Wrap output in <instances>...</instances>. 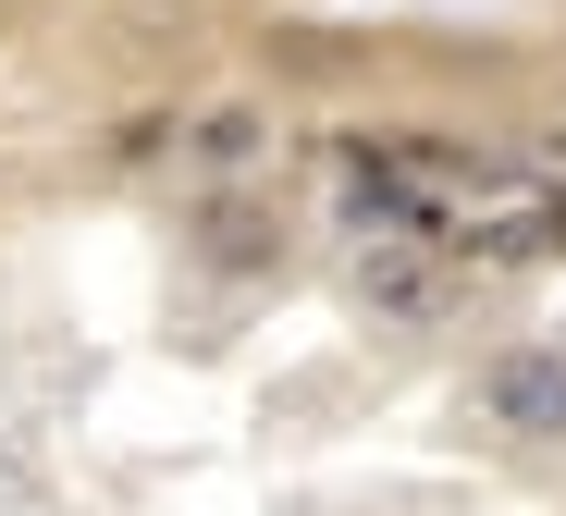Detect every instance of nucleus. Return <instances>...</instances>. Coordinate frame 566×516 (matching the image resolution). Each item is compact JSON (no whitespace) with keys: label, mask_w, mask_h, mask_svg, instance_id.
<instances>
[{"label":"nucleus","mask_w":566,"mask_h":516,"mask_svg":"<svg viewBox=\"0 0 566 516\" xmlns=\"http://www.w3.org/2000/svg\"><path fill=\"white\" fill-rule=\"evenodd\" d=\"M468 406H481V431H505V443H566V357L554 345H505V357H481Z\"/></svg>","instance_id":"1"},{"label":"nucleus","mask_w":566,"mask_h":516,"mask_svg":"<svg viewBox=\"0 0 566 516\" xmlns=\"http://www.w3.org/2000/svg\"><path fill=\"white\" fill-rule=\"evenodd\" d=\"M468 271H517V259H566V197H517L493 234H455Z\"/></svg>","instance_id":"2"},{"label":"nucleus","mask_w":566,"mask_h":516,"mask_svg":"<svg viewBox=\"0 0 566 516\" xmlns=\"http://www.w3.org/2000/svg\"><path fill=\"white\" fill-rule=\"evenodd\" d=\"M185 160H198L210 185H234V172H259V160H271V124H259V112H210L198 136H185Z\"/></svg>","instance_id":"3"},{"label":"nucleus","mask_w":566,"mask_h":516,"mask_svg":"<svg viewBox=\"0 0 566 516\" xmlns=\"http://www.w3.org/2000/svg\"><path fill=\"white\" fill-rule=\"evenodd\" d=\"M357 295H369V320H443V271H419V259H369Z\"/></svg>","instance_id":"4"},{"label":"nucleus","mask_w":566,"mask_h":516,"mask_svg":"<svg viewBox=\"0 0 566 516\" xmlns=\"http://www.w3.org/2000/svg\"><path fill=\"white\" fill-rule=\"evenodd\" d=\"M271 246H283V234L247 210V197H210V222H198V259H210V271H259Z\"/></svg>","instance_id":"5"},{"label":"nucleus","mask_w":566,"mask_h":516,"mask_svg":"<svg viewBox=\"0 0 566 516\" xmlns=\"http://www.w3.org/2000/svg\"><path fill=\"white\" fill-rule=\"evenodd\" d=\"M345 222H357V234H419L431 210H419L395 172H345Z\"/></svg>","instance_id":"6"}]
</instances>
